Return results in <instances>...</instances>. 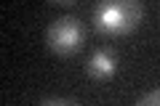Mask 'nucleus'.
I'll list each match as a JSON object with an SVG mask.
<instances>
[{
	"label": "nucleus",
	"mask_w": 160,
	"mask_h": 106,
	"mask_svg": "<svg viewBox=\"0 0 160 106\" xmlns=\"http://www.w3.org/2000/svg\"><path fill=\"white\" fill-rule=\"evenodd\" d=\"M142 19H144L142 0H99V6L93 8V27L109 37L133 32L142 24Z\"/></svg>",
	"instance_id": "nucleus-1"
},
{
	"label": "nucleus",
	"mask_w": 160,
	"mask_h": 106,
	"mask_svg": "<svg viewBox=\"0 0 160 106\" xmlns=\"http://www.w3.org/2000/svg\"><path fill=\"white\" fill-rule=\"evenodd\" d=\"M86 43V29L75 16H62L46 29V45L56 56H72Z\"/></svg>",
	"instance_id": "nucleus-2"
},
{
	"label": "nucleus",
	"mask_w": 160,
	"mask_h": 106,
	"mask_svg": "<svg viewBox=\"0 0 160 106\" xmlns=\"http://www.w3.org/2000/svg\"><path fill=\"white\" fill-rule=\"evenodd\" d=\"M118 69H120V61H118V56H115L109 48L93 50L91 58H88V64H86L88 77H93V80H112L115 74H118Z\"/></svg>",
	"instance_id": "nucleus-3"
},
{
	"label": "nucleus",
	"mask_w": 160,
	"mask_h": 106,
	"mask_svg": "<svg viewBox=\"0 0 160 106\" xmlns=\"http://www.w3.org/2000/svg\"><path fill=\"white\" fill-rule=\"evenodd\" d=\"M139 106H160V88L152 90V93H147V95H142L139 98Z\"/></svg>",
	"instance_id": "nucleus-4"
},
{
	"label": "nucleus",
	"mask_w": 160,
	"mask_h": 106,
	"mask_svg": "<svg viewBox=\"0 0 160 106\" xmlns=\"http://www.w3.org/2000/svg\"><path fill=\"white\" fill-rule=\"evenodd\" d=\"M40 104H67V106H75L78 101H75V98H59V95H43Z\"/></svg>",
	"instance_id": "nucleus-5"
},
{
	"label": "nucleus",
	"mask_w": 160,
	"mask_h": 106,
	"mask_svg": "<svg viewBox=\"0 0 160 106\" xmlns=\"http://www.w3.org/2000/svg\"><path fill=\"white\" fill-rule=\"evenodd\" d=\"M51 3H62V6H67V3H75V0H51Z\"/></svg>",
	"instance_id": "nucleus-6"
}]
</instances>
